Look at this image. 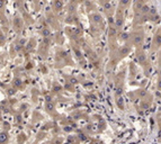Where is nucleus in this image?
<instances>
[{"mask_svg":"<svg viewBox=\"0 0 161 144\" xmlns=\"http://www.w3.org/2000/svg\"><path fill=\"white\" fill-rule=\"evenodd\" d=\"M160 76H161V69H160Z\"/></svg>","mask_w":161,"mask_h":144,"instance_id":"1","label":"nucleus"}]
</instances>
